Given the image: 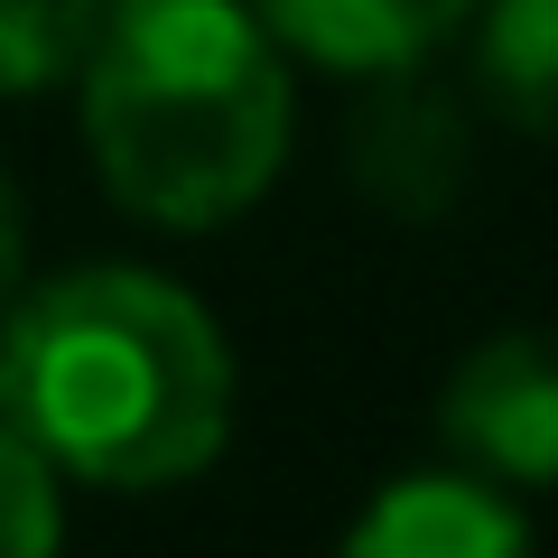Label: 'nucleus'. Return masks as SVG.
Wrapping results in <instances>:
<instances>
[{
	"label": "nucleus",
	"mask_w": 558,
	"mask_h": 558,
	"mask_svg": "<svg viewBox=\"0 0 558 558\" xmlns=\"http://www.w3.org/2000/svg\"><path fill=\"white\" fill-rule=\"evenodd\" d=\"M475 94L512 131L558 140V0H475Z\"/></svg>",
	"instance_id": "7"
},
{
	"label": "nucleus",
	"mask_w": 558,
	"mask_h": 558,
	"mask_svg": "<svg viewBox=\"0 0 558 558\" xmlns=\"http://www.w3.org/2000/svg\"><path fill=\"white\" fill-rule=\"evenodd\" d=\"M94 28H102V0H0V102L75 84Z\"/></svg>",
	"instance_id": "8"
},
{
	"label": "nucleus",
	"mask_w": 558,
	"mask_h": 558,
	"mask_svg": "<svg viewBox=\"0 0 558 558\" xmlns=\"http://www.w3.org/2000/svg\"><path fill=\"white\" fill-rule=\"evenodd\" d=\"M354 131H344V168L354 186L400 223H438L465 186V112L438 94V84H418V65L400 75H363Z\"/></svg>",
	"instance_id": "4"
},
{
	"label": "nucleus",
	"mask_w": 558,
	"mask_h": 558,
	"mask_svg": "<svg viewBox=\"0 0 558 558\" xmlns=\"http://www.w3.org/2000/svg\"><path fill=\"white\" fill-rule=\"evenodd\" d=\"M428 418H438L447 465L502 484V494H549L558 484V317L465 344L447 363Z\"/></svg>",
	"instance_id": "3"
},
{
	"label": "nucleus",
	"mask_w": 558,
	"mask_h": 558,
	"mask_svg": "<svg viewBox=\"0 0 558 558\" xmlns=\"http://www.w3.org/2000/svg\"><path fill=\"white\" fill-rule=\"evenodd\" d=\"M75 84L112 205L159 233L252 215L289 168V47L242 0H102Z\"/></svg>",
	"instance_id": "2"
},
{
	"label": "nucleus",
	"mask_w": 558,
	"mask_h": 558,
	"mask_svg": "<svg viewBox=\"0 0 558 558\" xmlns=\"http://www.w3.org/2000/svg\"><path fill=\"white\" fill-rule=\"evenodd\" d=\"M65 549V512H57V475L38 465V447L0 428V558H57Z\"/></svg>",
	"instance_id": "9"
},
{
	"label": "nucleus",
	"mask_w": 558,
	"mask_h": 558,
	"mask_svg": "<svg viewBox=\"0 0 558 558\" xmlns=\"http://www.w3.org/2000/svg\"><path fill=\"white\" fill-rule=\"evenodd\" d=\"M20 279H28V205L10 186V168H0V307L20 299Z\"/></svg>",
	"instance_id": "10"
},
{
	"label": "nucleus",
	"mask_w": 558,
	"mask_h": 558,
	"mask_svg": "<svg viewBox=\"0 0 558 558\" xmlns=\"http://www.w3.org/2000/svg\"><path fill=\"white\" fill-rule=\"evenodd\" d=\"M242 10L326 75H400L438 57L475 0H242Z\"/></svg>",
	"instance_id": "6"
},
{
	"label": "nucleus",
	"mask_w": 558,
	"mask_h": 558,
	"mask_svg": "<svg viewBox=\"0 0 558 558\" xmlns=\"http://www.w3.org/2000/svg\"><path fill=\"white\" fill-rule=\"evenodd\" d=\"M336 558H539L531 521L512 494L465 465H428V475H391L336 539Z\"/></svg>",
	"instance_id": "5"
},
{
	"label": "nucleus",
	"mask_w": 558,
	"mask_h": 558,
	"mask_svg": "<svg viewBox=\"0 0 558 558\" xmlns=\"http://www.w3.org/2000/svg\"><path fill=\"white\" fill-rule=\"evenodd\" d=\"M242 373L205 299L178 279L94 260L0 307V428L47 475L102 494H168L233 447Z\"/></svg>",
	"instance_id": "1"
}]
</instances>
